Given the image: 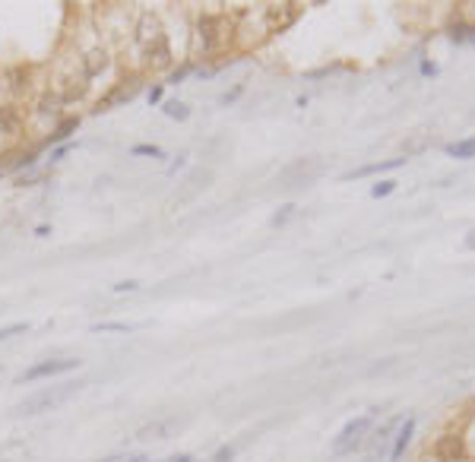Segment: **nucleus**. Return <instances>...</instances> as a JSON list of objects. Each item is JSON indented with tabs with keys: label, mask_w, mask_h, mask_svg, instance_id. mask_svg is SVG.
<instances>
[{
	"label": "nucleus",
	"mask_w": 475,
	"mask_h": 462,
	"mask_svg": "<svg viewBox=\"0 0 475 462\" xmlns=\"http://www.w3.org/2000/svg\"><path fill=\"white\" fill-rule=\"evenodd\" d=\"M225 23L228 19L222 16V13H200V16H196V32H194L196 54L209 57L232 41V29H225Z\"/></svg>",
	"instance_id": "1"
},
{
	"label": "nucleus",
	"mask_w": 475,
	"mask_h": 462,
	"mask_svg": "<svg viewBox=\"0 0 475 462\" xmlns=\"http://www.w3.org/2000/svg\"><path fill=\"white\" fill-rule=\"evenodd\" d=\"M70 392H76V386H54V390H44V392H35V396H29L25 402L16 405V411L13 415L16 418H32V415H42V411L48 409H57L61 402H67Z\"/></svg>",
	"instance_id": "2"
},
{
	"label": "nucleus",
	"mask_w": 475,
	"mask_h": 462,
	"mask_svg": "<svg viewBox=\"0 0 475 462\" xmlns=\"http://www.w3.org/2000/svg\"><path fill=\"white\" fill-rule=\"evenodd\" d=\"M367 430H371V418H367V415L352 418V421H348L346 428L336 434V440H333V456H348V453H355V449L365 443Z\"/></svg>",
	"instance_id": "3"
},
{
	"label": "nucleus",
	"mask_w": 475,
	"mask_h": 462,
	"mask_svg": "<svg viewBox=\"0 0 475 462\" xmlns=\"http://www.w3.org/2000/svg\"><path fill=\"white\" fill-rule=\"evenodd\" d=\"M431 453H434L437 462H462L469 456L466 437H462L460 430H443V434L431 443Z\"/></svg>",
	"instance_id": "4"
},
{
	"label": "nucleus",
	"mask_w": 475,
	"mask_h": 462,
	"mask_svg": "<svg viewBox=\"0 0 475 462\" xmlns=\"http://www.w3.org/2000/svg\"><path fill=\"white\" fill-rule=\"evenodd\" d=\"M73 367H80V361L73 358H51V361H38V364H32L29 371H23L16 377V383H35V380H48V377H57V373H67L73 371Z\"/></svg>",
	"instance_id": "5"
},
{
	"label": "nucleus",
	"mask_w": 475,
	"mask_h": 462,
	"mask_svg": "<svg viewBox=\"0 0 475 462\" xmlns=\"http://www.w3.org/2000/svg\"><path fill=\"white\" fill-rule=\"evenodd\" d=\"M162 35H165V32H162V25H158V16H156V13H139L137 29H133V41H137V48H139V51L152 48V44H156Z\"/></svg>",
	"instance_id": "6"
},
{
	"label": "nucleus",
	"mask_w": 475,
	"mask_h": 462,
	"mask_svg": "<svg viewBox=\"0 0 475 462\" xmlns=\"http://www.w3.org/2000/svg\"><path fill=\"white\" fill-rule=\"evenodd\" d=\"M137 86H139V76L137 73L127 76V79H120L118 86H114L111 92H108L105 98L95 105V111H105V108H114V105H120V101H130L133 95H137Z\"/></svg>",
	"instance_id": "7"
},
{
	"label": "nucleus",
	"mask_w": 475,
	"mask_h": 462,
	"mask_svg": "<svg viewBox=\"0 0 475 462\" xmlns=\"http://www.w3.org/2000/svg\"><path fill=\"white\" fill-rule=\"evenodd\" d=\"M108 51L101 48V44H95V48H89L86 54H82V60H80V67H82V76L86 79H95V76H101L108 70Z\"/></svg>",
	"instance_id": "8"
},
{
	"label": "nucleus",
	"mask_w": 475,
	"mask_h": 462,
	"mask_svg": "<svg viewBox=\"0 0 475 462\" xmlns=\"http://www.w3.org/2000/svg\"><path fill=\"white\" fill-rule=\"evenodd\" d=\"M23 114L16 105H0V139H13L23 133Z\"/></svg>",
	"instance_id": "9"
},
{
	"label": "nucleus",
	"mask_w": 475,
	"mask_h": 462,
	"mask_svg": "<svg viewBox=\"0 0 475 462\" xmlns=\"http://www.w3.org/2000/svg\"><path fill=\"white\" fill-rule=\"evenodd\" d=\"M405 158H390V162H374V165H365V168H355V171H346L342 181H361V177H371V174H384V171H393V168H403Z\"/></svg>",
	"instance_id": "10"
},
{
	"label": "nucleus",
	"mask_w": 475,
	"mask_h": 462,
	"mask_svg": "<svg viewBox=\"0 0 475 462\" xmlns=\"http://www.w3.org/2000/svg\"><path fill=\"white\" fill-rule=\"evenodd\" d=\"M143 60L149 63V67H158V70H165L171 63V48H168V35H162L152 48H146L143 51Z\"/></svg>",
	"instance_id": "11"
},
{
	"label": "nucleus",
	"mask_w": 475,
	"mask_h": 462,
	"mask_svg": "<svg viewBox=\"0 0 475 462\" xmlns=\"http://www.w3.org/2000/svg\"><path fill=\"white\" fill-rule=\"evenodd\" d=\"M61 108H67V105H63V95L57 92V89H44L42 98H38L35 114H42V117H57V114H61Z\"/></svg>",
	"instance_id": "12"
},
{
	"label": "nucleus",
	"mask_w": 475,
	"mask_h": 462,
	"mask_svg": "<svg viewBox=\"0 0 475 462\" xmlns=\"http://www.w3.org/2000/svg\"><path fill=\"white\" fill-rule=\"evenodd\" d=\"M412 434H415V421H412V418H405V424L396 430V440H393L390 462H399L405 456V449H409V443H412Z\"/></svg>",
	"instance_id": "13"
},
{
	"label": "nucleus",
	"mask_w": 475,
	"mask_h": 462,
	"mask_svg": "<svg viewBox=\"0 0 475 462\" xmlns=\"http://www.w3.org/2000/svg\"><path fill=\"white\" fill-rule=\"evenodd\" d=\"M443 152H447L450 158H475V136L456 139V143H447V146H443Z\"/></svg>",
	"instance_id": "14"
},
{
	"label": "nucleus",
	"mask_w": 475,
	"mask_h": 462,
	"mask_svg": "<svg viewBox=\"0 0 475 462\" xmlns=\"http://www.w3.org/2000/svg\"><path fill=\"white\" fill-rule=\"evenodd\" d=\"M29 67H10L6 70V82H10V92H25L29 89Z\"/></svg>",
	"instance_id": "15"
},
{
	"label": "nucleus",
	"mask_w": 475,
	"mask_h": 462,
	"mask_svg": "<svg viewBox=\"0 0 475 462\" xmlns=\"http://www.w3.org/2000/svg\"><path fill=\"white\" fill-rule=\"evenodd\" d=\"M76 127H80V117H63L61 124H57L54 130L48 133V146H57V143H61V139H67L70 133L76 130Z\"/></svg>",
	"instance_id": "16"
},
{
	"label": "nucleus",
	"mask_w": 475,
	"mask_h": 462,
	"mask_svg": "<svg viewBox=\"0 0 475 462\" xmlns=\"http://www.w3.org/2000/svg\"><path fill=\"white\" fill-rule=\"evenodd\" d=\"M162 111L168 114L171 120H187V117H190V108L184 105V101H165Z\"/></svg>",
	"instance_id": "17"
},
{
	"label": "nucleus",
	"mask_w": 475,
	"mask_h": 462,
	"mask_svg": "<svg viewBox=\"0 0 475 462\" xmlns=\"http://www.w3.org/2000/svg\"><path fill=\"white\" fill-rule=\"evenodd\" d=\"M130 155H137V158H162V149H158L156 143H137L130 149Z\"/></svg>",
	"instance_id": "18"
},
{
	"label": "nucleus",
	"mask_w": 475,
	"mask_h": 462,
	"mask_svg": "<svg viewBox=\"0 0 475 462\" xmlns=\"http://www.w3.org/2000/svg\"><path fill=\"white\" fill-rule=\"evenodd\" d=\"M92 333H133L130 323H95Z\"/></svg>",
	"instance_id": "19"
},
{
	"label": "nucleus",
	"mask_w": 475,
	"mask_h": 462,
	"mask_svg": "<svg viewBox=\"0 0 475 462\" xmlns=\"http://www.w3.org/2000/svg\"><path fill=\"white\" fill-rule=\"evenodd\" d=\"M29 329V323H10V326H0V342L13 339V335H23Z\"/></svg>",
	"instance_id": "20"
},
{
	"label": "nucleus",
	"mask_w": 475,
	"mask_h": 462,
	"mask_svg": "<svg viewBox=\"0 0 475 462\" xmlns=\"http://www.w3.org/2000/svg\"><path fill=\"white\" fill-rule=\"evenodd\" d=\"M168 430H175V421H168V424H156V428H143L139 430V437H162V434H168Z\"/></svg>",
	"instance_id": "21"
},
{
	"label": "nucleus",
	"mask_w": 475,
	"mask_h": 462,
	"mask_svg": "<svg viewBox=\"0 0 475 462\" xmlns=\"http://www.w3.org/2000/svg\"><path fill=\"white\" fill-rule=\"evenodd\" d=\"M291 212H295V203H285V206L282 209H276V215H272V225H285V222H289L291 219Z\"/></svg>",
	"instance_id": "22"
},
{
	"label": "nucleus",
	"mask_w": 475,
	"mask_h": 462,
	"mask_svg": "<svg viewBox=\"0 0 475 462\" xmlns=\"http://www.w3.org/2000/svg\"><path fill=\"white\" fill-rule=\"evenodd\" d=\"M194 70H196L194 63H181V67H175V70L168 73V79H171V82H181V79H187V76L194 73Z\"/></svg>",
	"instance_id": "23"
},
{
	"label": "nucleus",
	"mask_w": 475,
	"mask_h": 462,
	"mask_svg": "<svg viewBox=\"0 0 475 462\" xmlns=\"http://www.w3.org/2000/svg\"><path fill=\"white\" fill-rule=\"evenodd\" d=\"M393 190H396V184H393V181H380V184H374L371 196H374V200H380V196H390Z\"/></svg>",
	"instance_id": "24"
},
{
	"label": "nucleus",
	"mask_w": 475,
	"mask_h": 462,
	"mask_svg": "<svg viewBox=\"0 0 475 462\" xmlns=\"http://www.w3.org/2000/svg\"><path fill=\"white\" fill-rule=\"evenodd\" d=\"M137 288H139L137 278H127V282H118V285H114V291H118V295H127V291H137Z\"/></svg>",
	"instance_id": "25"
},
{
	"label": "nucleus",
	"mask_w": 475,
	"mask_h": 462,
	"mask_svg": "<svg viewBox=\"0 0 475 462\" xmlns=\"http://www.w3.org/2000/svg\"><path fill=\"white\" fill-rule=\"evenodd\" d=\"M99 462H146V456H108V459Z\"/></svg>",
	"instance_id": "26"
},
{
	"label": "nucleus",
	"mask_w": 475,
	"mask_h": 462,
	"mask_svg": "<svg viewBox=\"0 0 475 462\" xmlns=\"http://www.w3.org/2000/svg\"><path fill=\"white\" fill-rule=\"evenodd\" d=\"M70 149H73V146H57V149H54V152H51V165H57V162H61V158H63V155H67V152H70Z\"/></svg>",
	"instance_id": "27"
},
{
	"label": "nucleus",
	"mask_w": 475,
	"mask_h": 462,
	"mask_svg": "<svg viewBox=\"0 0 475 462\" xmlns=\"http://www.w3.org/2000/svg\"><path fill=\"white\" fill-rule=\"evenodd\" d=\"M232 456H234V453H232V449H228V447H222V449H219V453H215V456H213V462H232Z\"/></svg>",
	"instance_id": "28"
},
{
	"label": "nucleus",
	"mask_w": 475,
	"mask_h": 462,
	"mask_svg": "<svg viewBox=\"0 0 475 462\" xmlns=\"http://www.w3.org/2000/svg\"><path fill=\"white\" fill-rule=\"evenodd\" d=\"M162 92H165L162 86H152L149 89V105H158V101H162Z\"/></svg>",
	"instance_id": "29"
},
{
	"label": "nucleus",
	"mask_w": 475,
	"mask_h": 462,
	"mask_svg": "<svg viewBox=\"0 0 475 462\" xmlns=\"http://www.w3.org/2000/svg\"><path fill=\"white\" fill-rule=\"evenodd\" d=\"M241 89H244V86H234L232 92H225V95H222V105H228V101H234V98H238V95H241Z\"/></svg>",
	"instance_id": "30"
},
{
	"label": "nucleus",
	"mask_w": 475,
	"mask_h": 462,
	"mask_svg": "<svg viewBox=\"0 0 475 462\" xmlns=\"http://www.w3.org/2000/svg\"><path fill=\"white\" fill-rule=\"evenodd\" d=\"M466 437V449L469 453H475V424H472V430H469V434H462Z\"/></svg>",
	"instance_id": "31"
},
{
	"label": "nucleus",
	"mask_w": 475,
	"mask_h": 462,
	"mask_svg": "<svg viewBox=\"0 0 475 462\" xmlns=\"http://www.w3.org/2000/svg\"><path fill=\"white\" fill-rule=\"evenodd\" d=\"M462 244H466V247H469V250H475V228H472V231H469V234H466V238H462Z\"/></svg>",
	"instance_id": "32"
},
{
	"label": "nucleus",
	"mask_w": 475,
	"mask_h": 462,
	"mask_svg": "<svg viewBox=\"0 0 475 462\" xmlns=\"http://www.w3.org/2000/svg\"><path fill=\"white\" fill-rule=\"evenodd\" d=\"M10 162H13V155H4V158H0V174H4V171L10 168Z\"/></svg>",
	"instance_id": "33"
},
{
	"label": "nucleus",
	"mask_w": 475,
	"mask_h": 462,
	"mask_svg": "<svg viewBox=\"0 0 475 462\" xmlns=\"http://www.w3.org/2000/svg\"><path fill=\"white\" fill-rule=\"evenodd\" d=\"M165 462H194V459H190V456H184V453H181V456H171V459H165Z\"/></svg>",
	"instance_id": "34"
}]
</instances>
